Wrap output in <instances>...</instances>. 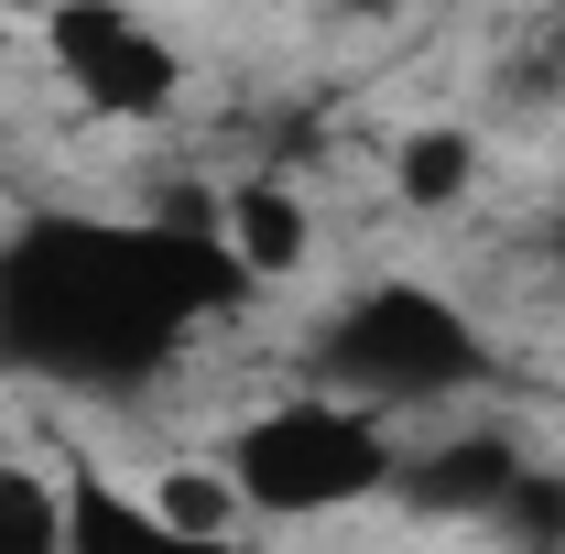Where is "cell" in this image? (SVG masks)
Returning <instances> with one entry per match:
<instances>
[{
    "instance_id": "1",
    "label": "cell",
    "mask_w": 565,
    "mask_h": 554,
    "mask_svg": "<svg viewBox=\"0 0 565 554\" xmlns=\"http://www.w3.org/2000/svg\"><path fill=\"white\" fill-rule=\"evenodd\" d=\"M239 305L250 283L228 273V251L152 217H22L0 239V370L44 392H163Z\"/></svg>"
},
{
    "instance_id": "2",
    "label": "cell",
    "mask_w": 565,
    "mask_h": 554,
    "mask_svg": "<svg viewBox=\"0 0 565 554\" xmlns=\"http://www.w3.org/2000/svg\"><path fill=\"white\" fill-rule=\"evenodd\" d=\"M305 370H316V392H338L359 414L414 424V414L468 403L500 359H490L479 316H468L457 294H435V283H414V273H381V283H359V294H338V305L316 316Z\"/></svg>"
},
{
    "instance_id": "3",
    "label": "cell",
    "mask_w": 565,
    "mask_h": 554,
    "mask_svg": "<svg viewBox=\"0 0 565 554\" xmlns=\"http://www.w3.org/2000/svg\"><path fill=\"white\" fill-rule=\"evenodd\" d=\"M217 468L239 479L250 522H338V511H370L403 489V424L359 414L338 392H282V403H250V414L217 435Z\"/></svg>"
},
{
    "instance_id": "4",
    "label": "cell",
    "mask_w": 565,
    "mask_h": 554,
    "mask_svg": "<svg viewBox=\"0 0 565 554\" xmlns=\"http://www.w3.org/2000/svg\"><path fill=\"white\" fill-rule=\"evenodd\" d=\"M33 55L98 131H163L185 109V44L141 0H44Z\"/></svg>"
},
{
    "instance_id": "5",
    "label": "cell",
    "mask_w": 565,
    "mask_h": 554,
    "mask_svg": "<svg viewBox=\"0 0 565 554\" xmlns=\"http://www.w3.org/2000/svg\"><path fill=\"white\" fill-rule=\"evenodd\" d=\"M217 251H228V273L250 283V294L305 283V273H316V251H327L316 196H305L282 163H262V174H228V185H217Z\"/></svg>"
},
{
    "instance_id": "6",
    "label": "cell",
    "mask_w": 565,
    "mask_h": 554,
    "mask_svg": "<svg viewBox=\"0 0 565 554\" xmlns=\"http://www.w3.org/2000/svg\"><path fill=\"white\" fill-rule=\"evenodd\" d=\"M381 185H392L403 217H457L490 185V141L468 131V120H403V131L381 141Z\"/></svg>"
},
{
    "instance_id": "7",
    "label": "cell",
    "mask_w": 565,
    "mask_h": 554,
    "mask_svg": "<svg viewBox=\"0 0 565 554\" xmlns=\"http://www.w3.org/2000/svg\"><path fill=\"white\" fill-rule=\"evenodd\" d=\"M66 554H262V544H196V533H163L131 489L109 479H76V522H66Z\"/></svg>"
},
{
    "instance_id": "8",
    "label": "cell",
    "mask_w": 565,
    "mask_h": 554,
    "mask_svg": "<svg viewBox=\"0 0 565 554\" xmlns=\"http://www.w3.org/2000/svg\"><path fill=\"white\" fill-rule=\"evenodd\" d=\"M76 479H55L33 446H0V554H66Z\"/></svg>"
}]
</instances>
